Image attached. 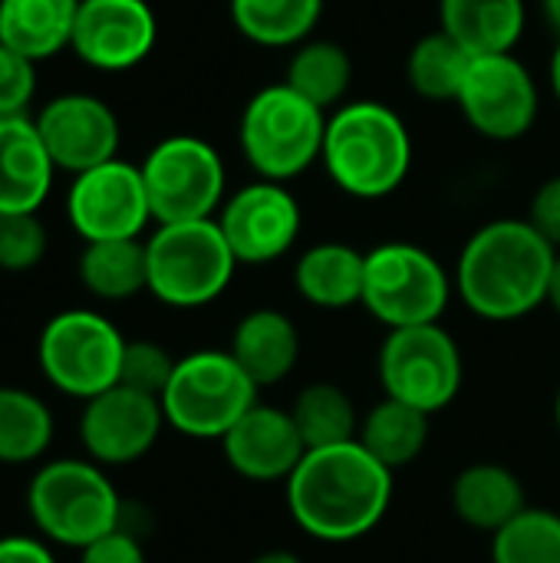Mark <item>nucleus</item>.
<instances>
[{
	"label": "nucleus",
	"instance_id": "nucleus-2",
	"mask_svg": "<svg viewBox=\"0 0 560 563\" xmlns=\"http://www.w3.org/2000/svg\"><path fill=\"white\" fill-rule=\"evenodd\" d=\"M558 251L528 218L482 224L455 264V294L482 320L512 323L548 303Z\"/></svg>",
	"mask_w": 560,
	"mask_h": 563
},
{
	"label": "nucleus",
	"instance_id": "nucleus-7",
	"mask_svg": "<svg viewBox=\"0 0 560 563\" xmlns=\"http://www.w3.org/2000/svg\"><path fill=\"white\" fill-rule=\"evenodd\" d=\"M254 379L228 350H195L178 360L165 393V422L201 442H221L231 426L257 402Z\"/></svg>",
	"mask_w": 560,
	"mask_h": 563
},
{
	"label": "nucleus",
	"instance_id": "nucleus-21",
	"mask_svg": "<svg viewBox=\"0 0 560 563\" xmlns=\"http://www.w3.org/2000/svg\"><path fill=\"white\" fill-rule=\"evenodd\" d=\"M528 508L521 478L498 462L465 465L452 482V511L482 534H498Z\"/></svg>",
	"mask_w": 560,
	"mask_h": 563
},
{
	"label": "nucleus",
	"instance_id": "nucleus-34",
	"mask_svg": "<svg viewBox=\"0 0 560 563\" xmlns=\"http://www.w3.org/2000/svg\"><path fill=\"white\" fill-rule=\"evenodd\" d=\"M178 360L155 340H129L125 353H122V369H119V383L162 399L172 373H175Z\"/></svg>",
	"mask_w": 560,
	"mask_h": 563
},
{
	"label": "nucleus",
	"instance_id": "nucleus-41",
	"mask_svg": "<svg viewBox=\"0 0 560 563\" xmlns=\"http://www.w3.org/2000/svg\"><path fill=\"white\" fill-rule=\"evenodd\" d=\"M551 86H554V96H558L560 102V43L558 49H554V56H551Z\"/></svg>",
	"mask_w": 560,
	"mask_h": 563
},
{
	"label": "nucleus",
	"instance_id": "nucleus-23",
	"mask_svg": "<svg viewBox=\"0 0 560 563\" xmlns=\"http://www.w3.org/2000/svg\"><path fill=\"white\" fill-rule=\"evenodd\" d=\"M79 0H0V43L43 63L69 49Z\"/></svg>",
	"mask_w": 560,
	"mask_h": 563
},
{
	"label": "nucleus",
	"instance_id": "nucleus-18",
	"mask_svg": "<svg viewBox=\"0 0 560 563\" xmlns=\"http://www.w3.org/2000/svg\"><path fill=\"white\" fill-rule=\"evenodd\" d=\"M221 452L234 475L271 485L294 475V468L307 455V445L294 426L290 409L254 402L221 439Z\"/></svg>",
	"mask_w": 560,
	"mask_h": 563
},
{
	"label": "nucleus",
	"instance_id": "nucleus-1",
	"mask_svg": "<svg viewBox=\"0 0 560 563\" xmlns=\"http://www.w3.org/2000/svg\"><path fill=\"white\" fill-rule=\"evenodd\" d=\"M393 475L356 439L310 449L284 482L287 511L304 534L323 544L360 541L386 518Z\"/></svg>",
	"mask_w": 560,
	"mask_h": 563
},
{
	"label": "nucleus",
	"instance_id": "nucleus-40",
	"mask_svg": "<svg viewBox=\"0 0 560 563\" xmlns=\"http://www.w3.org/2000/svg\"><path fill=\"white\" fill-rule=\"evenodd\" d=\"M548 303L554 307V313L560 317V254H558V264H554V274H551V290H548Z\"/></svg>",
	"mask_w": 560,
	"mask_h": 563
},
{
	"label": "nucleus",
	"instance_id": "nucleus-38",
	"mask_svg": "<svg viewBox=\"0 0 560 563\" xmlns=\"http://www.w3.org/2000/svg\"><path fill=\"white\" fill-rule=\"evenodd\" d=\"M0 563H56V558L43 538L3 534L0 538Z\"/></svg>",
	"mask_w": 560,
	"mask_h": 563
},
{
	"label": "nucleus",
	"instance_id": "nucleus-36",
	"mask_svg": "<svg viewBox=\"0 0 560 563\" xmlns=\"http://www.w3.org/2000/svg\"><path fill=\"white\" fill-rule=\"evenodd\" d=\"M79 563H149V558H145L139 534H132L129 528H119V531L92 541L89 548H83Z\"/></svg>",
	"mask_w": 560,
	"mask_h": 563
},
{
	"label": "nucleus",
	"instance_id": "nucleus-30",
	"mask_svg": "<svg viewBox=\"0 0 560 563\" xmlns=\"http://www.w3.org/2000/svg\"><path fill=\"white\" fill-rule=\"evenodd\" d=\"M294 426L310 449H327V445H343L353 442L360 432V412L350 399L347 389L337 383H310L297 393L290 406Z\"/></svg>",
	"mask_w": 560,
	"mask_h": 563
},
{
	"label": "nucleus",
	"instance_id": "nucleus-32",
	"mask_svg": "<svg viewBox=\"0 0 560 563\" xmlns=\"http://www.w3.org/2000/svg\"><path fill=\"white\" fill-rule=\"evenodd\" d=\"M492 563H560V515L525 508L512 525L492 534Z\"/></svg>",
	"mask_w": 560,
	"mask_h": 563
},
{
	"label": "nucleus",
	"instance_id": "nucleus-19",
	"mask_svg": "<svg viewBox=\"0 0 560 563\" xmlns=\"http://www.w3.org/2000/svg\"><path fill=\"white\" fill-rule=\"evenodd\" d=\"M56 165L30 115L0 119V211H40Z\"/></svg>",
	"mask_w": 560,
	"mask_h": 563
},
{
	"label": "nucleus",
	"instance_id": "nucleus-6",
	"mask_svg": "<svg viewBox=\"0 0 560 563\" xmlns=\"http://www.w3.org/2000/svg\"><path fill=\"white\" fill-rule=\"evenodd\" d=\"M327 112L287 82L254 92L241 112L238 139L248 165L267 181H290L323 155Z\"/></svg>",
	"mask_w": 560,
	"mask_h": 563
},
{
	"label": "nucleus",
	"instance_id": "nucleus-9",
	"mask_svg": "<svg viewBox=\"0 0 560 563\" xmlns=\"http://www.w3.org/2000/svg\"><path fill=\"white\" fill-rule=\"evenodd\" d=\"M452 300V277L419 244L389 241L366 254L363 303L389 330L439 323Z\"/></svg>",
	"mask_w": 560,
	"mask_h": 563
},
{
	"label": "nucleus",
	"instance_id": "nucleus-16",
	"mask_svg": "<svg viewBox=\"0 0 560 563\" xmlns=\"http://www.w3.org/2000/svg\"><path fill=\"white\" fill-rule=\"evenodd\" d=\"M56 172L83 175L119 158L122 125L112 106L92 92H59L33 115Z\"/></svg>",
	"mask_w": 560,
	"mask_h": 563
},
{
	"label": "nucleus",
	"instance_id": "nucleus-3",
	"mask_svg": "<svg viewBox=\"0 0 560 563\" xmlns=\"http://www.w3.org/2000/svg\"><path fill=\"white\" fill-rule=\"evenodd\" d=\"M330 181L350 198H386L413 168V139L396 109L360 99L340 106L327 119L323 155Z\"/></svg>",
	"mask_w": 560,
	"mask_h": 563
},
{
	"label": "nucleus",
	"instance_id": "nucleus-37",
	"mask_svg": "<svg viewBox=\"0 0 560 563\" xmlns=\"http://www.w3.org/2000/svg\"><path fill=\"white\" fill-rule=\"evenodd\" d=\"M528 221L535 224V231L560 254V175H551L531 198V211Z\"/></svg>",
	"mask_w": 560,
	"mask_h": 563
},
{
	"label": "nucleus",
	"instance_id": "nucleus-31",
	"mask_svg": "<svg viewBox=\"0 0 560 563\" xmlns=\"http://www.w3.org/2000/svg\"><path fill=\"white\" fill-rule=\"evenodd\" d=\"M472 59L475 56L465 46H459L449 33L436 30L409 49L406 76L416 96L432 99V102H455Z\"/></svg>",
	"mask_w": 560,
	"mask_h": 563
},
{
	"label": "nucleus",
	"instance_id": "nucleus-24",
	"mask_svg": "<svg viewBox=\"0 0 560 563\" xmlns=\"http://www.w3.org/2000/svg\"><path fill=\"white\" fill-rule=\"evenodd\" d=\"M439 23L472 56L512 53L525 33V0H439Z\"/></svg>",
	"mask_w": 560,
	"mask_h": 563
},
{
	"label": "nucleus",
	"instance_id": "nucleus-39",
	"mask_svg": "<svg viewBox=\"0 0 560 563\" xmlns=\"http://www.w3.org/2000/svg\"><path fill=\"white\" fill-rule=\"evenodd\" d=\"M251 563H304V558H297L294 551H284V548H274V551H264L257 554Z\"/></svg>",
	"mask_w": 560,
	"mask_h": 563
},
{
	"label": "nucleus",
	"instance_id": "nucleus-25",
	"mask_svg": "<svg viewBox=\"0 0 560 563\" xmlns=\"http://www.w3.org/2000/svg\"><path fill=\"white\" fill-rule=\"evenodd\" d=\"M79 284L96 300H132L149 290V254L142 238L92 241L79 254Z\"/></svg>",
	"mask_w": 560,
	"mask_h": 563
},
{
	"label": "nucleus",
	"instance_id": "nucleus-13",
	"mask_svg": "<svg viewBox=\"0 0 560 563\" xmlns=\"http://www.w3.org/2000/svg\"><path fill=\"white\" fill-rule=\"evenodd\" d=\"M455 102L469 125L495 142H515L528 135L538 119L535 76L512 53L475 56Z\"/></svg>",
	"mask_w": 560,
	"mask_h": 563
},
{
	"label": "nucleus",
	"instance_id": "nucleus-14",
	"mask_svg": "<svg viewBox=\"0 0 560 563\" xmlns=\"http://www.w3.org/2000/svg\"><path fill=\"white\" fill-rule=\"evenodd\" d=\"M215 221L228 247L234 251L238 264L254 267L274 264L284 254H290L304 228L300 201L294 198V191L284 181L267 178H257L234 191L231 198H224Z\"/></svg>",
	"mask_w": 560,
	"mask_h": 563
},
{
	"label": "nucleus",
	"instance_id": "nucleus-22",
	"mask_svg": "<svg viewBox=\"0 0 560 563\" xmlns=\"http://www.w3.org/2000/svg\"><path fill=\"white\" fill-rule=\"evenodd\" d=\"M366 254L343 241H323L307 247L294 264L297 294L320 310H347L363 303Z\"/></svg>",
	"mask_w": 560,
	"mask_h": 563
},
{
	"label": "nucleus",
	"instance_id": "nucleus-15",
	"mask_svg": "<svg viewBox=\"0 0 560 563\" xmlns=\"http://www.w3.org/2000/svg\"><path fill=\"white\" fill-rule=\"evenodd\" d=\"M162 399L135 393L129 386H112L83 402L79 442L86 459L102 468H119L145 459L165 429Z\"/></svg>",
	"mask_w": 560,
	"mask_h": 563
},
{
	"label": "nucleus",
	"instance_id": "nucleus-8",
	"mask_svg": "<svg viewBox=\"0 0 560 563\" xmlns=\"http://www.w3.org/2000/svg\"><path fill=\"white\" fill-rule=\"evenodd\" d=\"M125 343L129 340L109 317L76 307L46 320L36 343V363L53 389L86 402L119 386Z\"/></svg>",
	"mask_w": 560,
	"mask_h": 563
},
{
	"label": "nucleus",
	"instance_id": "nucleus-42",
	"mask_svg": "<svg viewBox=\"0 0 560 563\" xmlns=\"http://www.w3.org/2000/svg\"><path fill=\"white\" fill-rule=\"evenodd\" d=\"M545 13H548V23L560 33V0H545Z\"/></svg>",
	"mask_w": 560,
	"mask_h": 563
},
{
	"label": "nucleus",
	"instance_id": "nucleus-12",
	"mask_svg": "<svg viewBox=\"0 0 560 563\" xmlns=\"http://www.w3.org/2000/svg\"><path fill=\"white\" fill-rule=\"evenodd\" d=\"M66 218L83 238V244L142 238L152 221L142 168L112 158L83 175H73L66 195Z\"/></svg>",
	"mask_w": 560,
	"mask_h": 563
},
{
	"label": "nucleus",
	"instance_id": "nucleus-29",
	"mask_svg": "<svg viewBox=\"0 0 560 563\" xmlns=\"http://www.w3.org/2000/svg\"><path fill=\"white\" fill-rule=\"evenodd\" d=\"M320 13L323 0H231V23L257 46H300Z\"/></svg>",
	"mask_w": 560,
	"mask_h": 563
},
{
	"label": "nucleus",
	"instance_id": "nucleus-27",
	"mask_svg": "<svg viewBox=\"0 0 560 563\" xmlns=\"http://www.w3.org/2000/svg\"><path fill=\"white\" fill-rule=\"evenodd\" d=\"M284 82L323 112L340 109L353 82V59L337 40H304L287 63Z\"/></svg>",
	"mask_w": 560,
	"mask_h": 563
},
{
	"label": "nucleus",
	"instance_id": "nucleus-33",
	"mask_svg": "<svg viewBox=\"0 0 560 563\" xmlns=\"http://www.w3.org/2000/svg\"><path fill=\"white\" fill-rule=\"evenodd\" d=\"M50 247L46 224L40 211H0V271L26 274L33 271Z\"/></svg>",
	"mask_w": 560,
	"mask_h": 563
},
{
	"label": "nucleus",
	"instance_id": "nucleus-10",
	"mask_svg": "<svg viewBox=\"0 0 560 563\" xmlns=\"http://www.w3.org/2000/svg\"><path fill=\"white\" fill-rule=\"evenodd\" d=\"M139 168L155 224L218 218L228 172L211 142L198 135H168L149 148Z\"/></svg>",
	"mask_w": 560,
	"mask_h": 563
},
{
	"label": "nucleus",
	"instance_id": "nucleus-17",
	"mask_svg": "<svg viewBox=\"0 0 560 563\" xmlns=\"http://www.w3.org/2000/svg\"><path fill=\"white\" fill-rule=\"evenodd\" d=\"M158 20L149 0H79L69 49L92 69L125 73L149 59Z\"/></svg>",
	"mask_w": 560,
	"mask_h": 563
},
{
	"label": "nucleus",
	"instance_id": "nucleus-35",
	"mask_svg": "<svg viewBox=\"0 0 560 563\" xmlns=\"http://www.w3.org/2000/svg\"><path fill=\"white\" fill-rule=\"evenodd\" d=\"M36 96V63L0 43V119L26 115Z\"/></svg>",
	"mask_w": 560,
	"mask_h": 563
},
{
	"label": "nucleus",
	"instance_id": "nucleus-4",
	"mask_svg": "<svg viewBox=\"0 0 560 563\" xmlns=\"http://www.w3.org/2000/svg\"><path fill=\"white\" fill-rule=\"evenodd\" d=\"M26 511L46 544L83 551L125 525V505L92 459H53L26 488Z\"/></svg>",
	"mask_w": 560,
	"mask_h": 563
},
{
	"label": "nucleus",
	"instance_id": "nucleus-20",
	"mask_svg": "<svg viewBox=\"0 0 560 563\" xmlns=\"http://www.w3.org/2000/svg\"><path fill=\"white\" fill-rule=\"evenodd\" d=\"M228 353L241 363L257 389H267L284 383L297 369L300 333L284 310L257 307L238 320Z\"/></svg>",
	"mask_w": 560,
	"mask_h": 563
},
{
	"label": "nucleus",
	"instance_id": "nucleus-43",
	"mask_svg": "<svg viewBox=\"0 0 560 563\" xmlns=\"http://www.w3.org/2000/svg\"><path fill=\"white\" fill-rule=\"evenodd\" d=\"M554 416H558V432H560V389H558V402H554Z\"/></svg>",
	"mask_w": 560,
	"mask_h": 563
},
{
	"label": "nucleus",
	"instance_id": "nucleus-11",
	"mask_svg": "<svg viewBox=\"0 0 560 563\" xmlns=\"http://www.w3.org/2000/svg\"><path fill=\"white\" fill-rule=\"evenodd\" d=\"M376 369L389 399H399L426 416L452 406L465 379L459 340L442 323L389 330L380 346Z\"/></svg>",
	"mask_w": 560,
	"mask_h": 563
},
{
	"label": "nucleus",
	"instance_id": "nucleus-5",
	"mask_svg": "<svg viewBox=\"0 0 560 563\" xmlns=\"http://www.w3.org/2000/svg\"><path fill=\"white\" fill-rule=\"evenodd\" d=\"M145 254L149 294L175 310H198L215 303L238 271V257L215 218L155 224V231L145 238Z\"/></svg>",
	"mask_w": 560,
	"mask_h": 563
},
{
	"label": "nucleus",
	"instance_id": "nucleus-28",
	"mask_svg": "<svg viewBox=\"0 0 560 563\" xmlns=\"http://www.w3.org/2000/svg\"><path fill=\"white\" fill-rule=\"evenodd\" d=\"M53 412L30 389L0 386V465H30L53 445Z\"/></svg>",
	"mask_w": 560,
	"mask_h": 563
},
{
	"label": "nucleus",
	"instance_id": "nucleus-26",
	"mask_svg": "<svg viewBox=\"0 0 560 563\" xmlns=\"http://www.w3.org/2000/svg\"><path fill=\"white\" fill-rule=\"evenodd\" d=\"M429 419L426 412L383 396L363 419H360V432L356 442L380 459L389 472L409 468L429 445Z\"/></svg>",
	"mask_w": 560,
	"mask_h": 563
}]
</instances>
